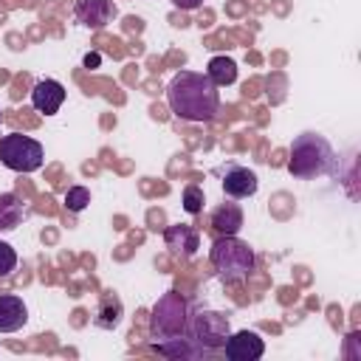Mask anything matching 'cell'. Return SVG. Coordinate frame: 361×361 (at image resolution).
Returning <instances> with one entry per match:
<instances>
[{"label":"cell","instance_id":"obj_1","mask_svg":"<svg viewBox=\"0 0 361 361\" xmlns=\"http://www.w3.org/2000/svg\"><path fill=\"white\" fill-rule=\"evenodd\" d=\"M166 102L183 121H212L220 110V90L206 73L178 71L166 85Z\"/></svg>","mask_w":361,"mask_h":361},{"label":"cell","instance_id":"obj_2","mask_svg":"<svg viewBox=\"0 0 361 361\" xmlns=\"http://www.w3.org/2000/svg\"><path fill=\"white\" fill-rule=\"evenodd\" d=\"M336 164V152L330 147V141L319 133H302L293 138L290 144V158H288V172L293 178H319L327 175Z\"/></svg>","mask_w":361,"mask_h":361},{"label":"cell","instance_id":"obj_3","mask_svg":"<svg viewBox=\"0 0 361 361\" xmlns=\"http://www.w3.org/2000/svg\"><path fill=\"white\" fill-rule=\"evenodd\" d=\"M209 259L214 265V271L226 279V282H240L254 271V251L248 248V243L237 240V234H220L212 243Z\"/></svg>","mask_w":361,"mask_h":361},{"label":"cell","instance_id":"obj_4","mask_svg":"<svg viewBox=\"0 0 361 361\" xmlns=\"http://www.w3.org/2000/svg\"><path fill=\"white\" fill-rule=\"evenodd\" d=\"M149 333L155 341L189 333V305L178 290H166L149 313Z\"/></svg>","mask_w":361,"mask_h":361},{"label":"cell","instance_id":"obj_5","mask_svg":"<svg viewBox=\"0 0 361 361\" xmlns=\"http://www.w3.org/2000/svg\"><path fill=\"white\" fill-rule=\"evenodd\" d=\"M0 161L3 166L14 172H34L45 161V149L37 138L23 135V133H8L0 138Z\"/></svg>","mask_w":361,"mask_h":361},{"label":"cell","instance_id":"obj_6","mask_svg":"<svg viewBox=\"0 0 361 361\" xmlns=\"http://www.w3.org/2000/svg\"><path fill=\"white\" fill-rule=\"evenodd\" d=\"M231 333V324H228V316L226 313H217V310H197L192 319H189V336L203 344L206 350H220L226 344Z\"/></svg>","mask_w":361,"mask_h":361},{"label":"cell","instance_id":"obj_7","mask_svg":"<svg viewBox=\"0 0 361 361\" xmlns=\"http://www.w3.org/2000/svg\"><path fill=\"white\" fill-rule=\"evenodd\" d=\"M223 350H226V358L231 361H257L265 353V341L254 330H237V333H228Z\"/></svg>","mask_w":361,"mask_h":361},{"label":"cell","instance_id":"obj_8","mask_svg":"<svg viewBox=\"0 0 361 361\" xmlns=\"http://www.w3.org/2000/svg\"><path fill=\"white\" fill-rule=\"evenodd\" d=\"M164 243H166V248H169L175 257L189 259V257H195V251H197V245H200V234H197L195 226L178 223V226H169V228L164 231Z\"/></svg>","mask_w":361,"mask_h":361},{"label":"cell","instance_id":"obj_9","mask_svg":"<svg viewBox=\"0 0 361 361\" xmlns=\"http://www.w3.org/2000/svg\"><path fill=\"white\" fill-rule=\"evenodd\" d=\"M65 102V87L62 82L56 79H39L31 90V104L37 113H45V116H54Z\"/></svg>","mask_w":361,"mask_h":361},{"label":"cell","instance_id":"obj_10","mask_svg":"<svg viewBox=\"0 0 361 361\" xmlns=\"http://www.w3.org/2000/svg\"><path fill=\"white\" fill-rule=\"evenodd\" d=\"M155 350L169 355V358H206L212 350H206L203 344H197L192 336H172V338H161L155 341Z\"/></svg>","mask_w":361,"mask_h":361},{"label":"cell","instance_id":"obj_11","mask_svg":"<svg viewBox=\"0 0 361 361\" xmlns=\"http://www.w3.org/2000/svg\"><path fill=\"white\" fill-rule=\"evenodd\" d=\"M116 14V6L110 0H79L76 3V20L87 28H104Z\"/></svg>","mask_w":361,"mask_h":361},{"label":"cell","instance_id":"obj_12","mask_svg":"<svg viewBox=\"0 0 361 361\" xmlns=\"http://www.w3.org/2000/svg\"><path fill=\"white\" fill-rule=\"evenodd\" d=\"M257 186H259L257 175L251 169H245V166H231L223 175V192L228 197H251L257 192Z\"/></svg>","mask_w":361,"mask_h":361},{"label":"cell","instance_id":"obj_13","mask_svg":"<svg viewBox=\"0 0 361 361\" xmlns=\"http://www.w3.org/2000/svg\"><path fill=\"white\" fill-rule=\"evenodd\" d=\"M28 322V307L20 296H0V333H14Z\"/></svg>","mask_w":361,"mask_h":361},{"label":"cell","instance_id":"obj_14","mask_svg":"<svg viewBox=\"0 0 361 361\" xmlns=\"http://www.w3.org/2000/svg\"><path fill=\"white\" fill-rule=\"evenodd\" d=\"M212 228L217 234H237L243 228V209L237 203H223L212 212Z\"/></svg>","mask_w":361,"mask_h":361},{"label":"cell","instance_id":"obj_15","mask_svg":"<svg viewBox=\"0 0 361 361\" xmlns=\"http://www.w3.org/2000/svg\"><path fill=\"white\" fill-rule=\"evenodd\" d=\"M25 209L20 203V197L14 192H3L0 195V231H11L23 223Z\"/></svg>","mask_w":361,"mask_h":361},{"label":"cell","instance_id":"obj_16","mask_svg":"<svg viewBox=\"0 0 361 361\" xmlns=\"http://www.w3.org/2000/svg\"><path fill=\"white\" fill-rule=\"evenodd\" d=\"M121 313H124L121 299H118V296H113V293H104V296L99 299V307H96L93 322H96L99 327L110 330V327H116V324L121 322Z\"/></svg>","mask_w":361,"mask_h":361},{"label":"cell","instance_id":"obj_17","mask_svg":"<svg viewBox=\"0 0 361 361\" xmlns=\"http://www.w3.org/2000/svg\"><path fill=\"white\" fill-rule=\"evenodd\" d=\"M206 76H209L217 87L234 85V82H237V65H234V59H228V56H212L209 65H206Z\"/></svg>","mask_w":361,"mask_h":361},{"label":"cell","instance_id":"obj_18","mask_svg":"<svg viewBox=\"0 0 361 361\" xmlns=\"http://www.w3.org/2000/svg\"><path fill=\"white\" fill-rule=\"evenodd\" d=\"M87 203H90V192H87L85 186H71V189L65 192V206H68V212H82Z\"/></svg>","mask_w":361,"mask_h":361},{"label":"cell","instance_id":"obj_19","mask_svg":"<svg viewBox=\"0 0 361 361\" xmlns=\"http://www.w3.org/2000/svg\"><path fill=\"white\" fill-rule=\"evenodd\" d=\"M183 209H186L189 214L203 212V189H200V186H186V189H183Z\"/></svg>","mask_w":361,"mask_h":361},{"label":"cell","instance_id":"obj_20","mask_svg":"<svg viewBox=\"0 0 361 361\" xmlns=\"http://www.w3.org/2000/svg\"><path fill=\"white\" fill-rule=\"evenodd\" d=\"M17 268V251L0 240V276H8Z\"/></svg>","mask_w":361,"mask_h":361},{"label":"cell","instance_id":"obj_21","mask_svg":"<svg viewBox=\"0 0 361 361\" xmlns=\"http://www.w3.org/2000/svg\"><path fill=\"white\" fill-rule=\"evenodd\" d=\"M178 8H183V11H195V8H200L203 6V0H172Z\"/></svg>","mask_w":361,"mask_h":361},{"label":"cell","instance_id":"obj_22","mask_svg":"<svg viewBox=\"0 0 361 361\" xmlns=\"http://www.w3.org/2000/svg\"><path fill=\"white\" fill-rule=\"evenodd\" d=\"M99 62H102L99 54H87V56H85V68H99Z\"/></svg>","mask_w":361,"mask_h":361},{"label":"cell","instance_id":"obj_23","mask_svg":"<svg viewBox=\"0 0 361 361\" xmlns=\"http://www.w3.org/2000/svg\"><path fill=\"white\" fill-rule=\"evenodd\" d=\"M0 121H3V110H0Z\"/></svg>","mask_w":361,"mask_h":361}]
</instances>
